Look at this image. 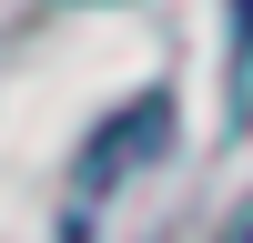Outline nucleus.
Segmentation results:
<instances>
[{
  "instance_id": "f03ea898",
  "label": "nucleus",
  "mask_w": 253,
  "mask_h": 243,
  "mask_svg": "<svg viewBox=\"0 0 253 243\" xmlns=\"http://www.w3.org/2000/svg\"><path fill=\"white\" fill-rule=\"evenodd\" d=\"M233 61H253V0H233Z\"/></svg>"
},
{
  "instance_id": "f257e3e1",
  "label": "nucleus",
  "mask_w": 253,
  "mask_h": 243,
  "mask_svg": "<svg viewBox=\"0 0 253 243\" xmlns=\"http://www.w3.org/2000/svg\"><path fill=\"white\" fill-rule=\"evenodd\" d=\"M162 132H172V101H132V112H122L112 132H101L91 152H81V193H71V213H91V202L112 193L122 172H132V152H152Z\"/></svg>"
},
{
  "instance_id": "7ed1b4c3",
  "label": "nucleus",
  "mask_w": 253,
  "mask_h": 243,
  "mask_svg": "<svg viewBox=\"0 0 253 243\" xmlns=\"http://www.w3.org/2000/svg\"><path fill=\"white\" fill-rule=\"evenodd\" d=\"M223 243H253V213H243V223H233V233H223Z\"/></svg>"
}]
</instances>
